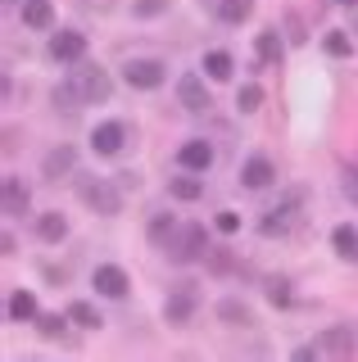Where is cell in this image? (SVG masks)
<instances>
[{"label": "cell", "mask_w": 358, "mask_h": 362, "mask_svg": "<svg viewBox=\"0 0 358 362\" xmlns=\"http://www.w3.org/2000/svg\"><path fill=\"white\" fill-rule=\"evenodd\" d=\"M259 105H263V90L254 86V82H250V86H241V95H236V109H241V113H254Z\"/></svg>", "instance_id": "29"}, {"label": "cell", "mask_w": 358, "mask_h": 362, "mask_svg": "<svg viewBox=\"0 0 358 362\" xmlns=\"http://www.w3.org/2000/svg\"><path fill=\"white\" fill-rule=\"evenodd\" d=\"M50 54H54V59H64V64H77L86 54V37L77 28H59L50 37Z\"/></svg>", "instance_id": "6"}, {"label": "cell", "mask_w": 358, "mask_h": 362, "mask_svg": "<svg viewBox=\"0 0 358 362\" xmlns=\"http://www.w3.org/2000/svg\"><path fill=\"white\" fill-rule=\"evenodd\" d=\"M177 163H182L186 173H204V168L214 163V145L209 141H186L182 150H177Z\"/></svg>", "instance_id": "12"}, {"label": "cell", "mask_w": 358, "mask_h": 362, "mask_svg": "<svg viewBox=\"0 0 358 362\" xmlns=\"http://www.w3.org/2000/svg\"><path fill=\"white\" fill-rule=\"evenodd\" d=\"M69 317H73L77 326H86V331H100V313L91 308V303H73V308H69Z\"/></svg>", "instance_id": "25"}, {"label": "cell", "mask_w": 358, "mask_h": 362, "mask_svg": "<svg viewBox=\"0 0 358 362\" xmlns=\"http://www.w3.org/2000/svg\"><path fill=\"white\" fill-rule=\"evenodd\" d=\"M37 331L46 339H59L64 335V317L59 313H37Z\"/></svg>", "instance_id": "26"}, {"label": "cell", "mask_w": 358, "mask_h": 362, "mask_svg": "<svg viewBox=\"0 0 358 362\" xmlns=\"http://www.w3.org/2000/svg\"><path fill=\"white\" fill-rule=\"evenodd\" d=\"M204 73L218 77V82H227V77H231V54L227 50H209L204 54Z\"/></svg>", "instance_id": "22"}, {"label": "cell", "mask_w": 358, "mask_h": 362, "mask_svg": "<svg viewBox=\"0 0 358 362\" xmlns=\"http://www.w3.org/2000/svg\"><path fill=\"white\" fill-rule=\"evenodd\" d=\"M295 209H299V195H290L282 209H267L263 222H259V231H263V235H286V231H290V218H295Z\"/></svg>", "instance_id": "11"}, {"label": "cell", "mask_w": 358, "mask_h": 362, "mask_svg": "<svg viewBox=\"0 0 358 362\" xmlns=\"http://www.w3.org/2000/svg\"><path fill=\"white\" fill-rule=\"evenodd\" d=\"M69 86H73V95L82 100V105H100V100H109V77H105L100 64H82V59H77Z\"/></svg>", "instance_id": "1"}, {"label": "cell", "mask_w": 358, "mask_h": 362, "mask_svg": "<svg viewBox=\"0 0 358 362\" xmlns=\"http://www.w3.org/2000/svg\"><path fill=\"white\" fill-rule=\"evenodd\" d=\"M64 235H69V222H64L59 213H41V218H37V240H46V245H59Z\"/></svg>", "instance_id": "15"}, {"label": "cell", "mask_w": 358, "mask_h": 362, "mask_svg": "<svg viewBox=\"0 0 358 362\" xmlns=\"http://www.w3.org/2000/svg\"><path fill=\"white\" fill-rule=\"evenodd\" d=\"M168 249V258L173 263H195V258H204V249H209V235H204V226H195V222H182L173 231V240L163 245Z\"/></svg>", "instance_id": "2"}, {"label": "cell", "mask_w": 358, "mask_h": 362, "mask_svg": "<svg viewBox=\"0 0 358 362\" xmlns=\"http://www.w3.org/2000/svg\"><path fill=\"white\" fill-rule=\"evenodd\" d=\"M322 349H331V354H354V335L345 331V326H331L327 339H322Z\"/></svg>", "instance_id": "23"}, {"label": "cell", "mask_w": 358, "mask_h": 362, "mask_svg": "<svg viewBox=\"0 0 358 362\" xmlns=\"http://www.w3.org/2000/svg\"><path fill=\"white\" fill-rule=\"evenodd\" d=\"M331 245H335V254H340L345 263H358V231H354V226H335Z\"/></svg>", "instance_id": "16"}, {"label": "cell", "mask_w": 358, "mask_h": 362, "mask_svg": "<svg viewBox=\"0 0 358 362\" xmlns=\"http://www.w3.org/2000/svg\"><path fill=\"white\" fill-rule=\"evenodd\" d=\"M195 303H200V294H195V286H177L173 294H168V303H163V317L168 322H191V313H195Z\"/></svg>", "instance_id": "7"}, {"label": "cell", "mask_w": 358, "mask_h": 362, "mask_svg": "<svg viewBox=\"0 0 358 362\" xmlns=\"http://www.w3.org/2000/svg\"><path fill=\"white\" fill-rule=\"evenodd\" d=\"M335 5H358V0H335Z\"/></svg>", "instance_id": "34"}, {"label": "cell", "mask_w": 358, "mask_h": 362, "mask_svg": "<svg viewBox=\"0 0 358 362\" xmlns=\"http://www.w3.org/2000/svg\"><path fill=\"white\" fill-rule=\"evenodd\" d=\"M241 186H245V190H267V186H277V168L267 163L263 154H254L250 163L241 168Z\"/></svg>", "instance_id": "8"}, {"label": "cell", "mask_w": 358, "mask_h": 362, "mask_svg": "<svg viewBox=\"0 0 358 362\" xmlns=\"http://www.w3.org/2000/svg\"><path fill=\"white\" fill-rule=\"evenodd\" d=\"M122 77H127L137 90H154L168 77V68L159 59H127V64H122Z\"/></svg>", "instance_id": "4"}, {"label": "cell", "mask_w": 358, "mask_h": 362, "mask_svg": "<svg viewBox=\"0 0 358 362\" xmlns=\"http://www.w3.org/2000/svg\"><path fill=\"white\" fill-rule=\"evenodd\" d=\"M250 9H254V0H218L214 14H218V23H245Z\"/></svg>", "instance_id": "18"}, {"label": "cell", "mask_w": 358, "mask_h": 362, "mask_svg": "<svg viewBox=\"0 0 358 362\" xmlns=\"http://www.w3.org/2000/svg\"><path fill=\"white\" fill-rule=\"evenodd\" d=\"M340 190H345L350 204H358V168H345V173H340Z\"/></svg>", "instance_id": "31"}, {"label": "cell", "mask_w": 358, "mask_h": 362, "mask_svg": "<svg viewBox=\"0 0 358 362\" xmlns=\"http://www.w3.org/2000/svg\"><path fill=\"white\" fill-rule=\"evenodd\" d=\"M177 226H182V222H177L173 213H154V218H150V240H154V245H168Z\"/></svg>", "instance_id": "20"}, {"label": "cell", "mask_w": 358, "mask_h": 362, "mask_svg": "<svg viewBox=\"0 0 358 362\" xmlns=\"http://www.w3.org/2000/svg\"><path fill=\"white\" fill-rule=\"evenodd\" d=\"M9 317L14 322H37V299L28 290H9Z\"/></svg>", "instance_id": "17"}, {"label": "cell", "mask_w": 358, "mask_h": 362, "mask_svg": "<svg viewBox=\"0 0 358 362\" xmlns=\"http://www.w3.org/2000/svg\"><path fill=\"white\" fill-rule=\"evenodd\" d=\"M163 5H168V0H137V14L141 18H154V14H163Z\"/></svg>", "instance_id": "32"}, {"label": "cell", "mask_w": 358, "mask_h": 362, "mask_svg": "<svg viewBox=\"0 0 358 362\" xmlns=\"http://www.w3.org/2000/svg\"><path fill=\"white\" fill-rule=\"evenodd\" d=\"M77 195H82V204H86V209H96V213H109V218H114V213L122 209L118 190L109 186V181H82V190H77Z\"/></svg>", "instance_id": "5"}, {"label": "cell", "mask_w": 358, "mask_h": 362, "mask_svg": "<svg viewBox=\"0 0 358 362\" xmlns=\"http://www.w3.org/2000/svg\"><path fill=\"white\" fill-rule=\"evenodd\" d=\"M214 222H218V231H227V235H231V231H241V218H236V213H218Z\"/></svg>", "instance_id": "33"}, {"label": "cell", "mask_w": 358, "mask_h": 362, "mask_svg": "<svg viewBox=\"0 0 358 362\" xmlns=\"http://www.w3.org/2000/svg\"><path fill=\"white\" fill-rule=\"evenodd\" d=\"M168 190H173L177 199H186V204L204 195V190H200V181H195V177H173V181H168Z\"/></svg>", "instance_id": "24"}, {"label": "cell", "mask_w": 358, "mask_h": 362, "mask_svg": "<svg viewBox=\"0 0 358 362\" xmlns=\"http://www.w3.org/2000/svg\"><path fill=\"white\" fill-rule=\"evenodd\" d=\"M177 100H182L191 113H204L209 109V90H204L200 77H182V82H177Z\"/></svg>", "instance_id": "13"}, {"label": "cell", "mask_w": 358, "mask_h": 362, "mask_svg": "<svg viewBox=\"0 0 358 362\" xmlns=\"http://www.w3.org/2000/svg\"><path fill=\"white\" fill-rule=\"evenodd\" d=\"M218 313H222V317H227V322H241V326H250V322H254V317H250V308H245V303H231V299H227V303H222V308H218Z\"/></svg>", "instance_id": "30"}, {"label": "cell", "mask_w": 358, "mask_h": 362, "mask_svg": "<svg viewBox=\"0 0 358 362\" xmlns=\"http://www.w3.org/2000/svg\"><path fill=\"white\" fill-rule=\"evenodd\" d=\"M91 290L105 294V299H127L132 281H127V272H122L118 263H100V267L91 272Z\"/></svg>", "instance_id": "3"}, {"label": "cell", "mask_w": 358, "mask_h": 362, "mask_svg": "<svg viewBox=\"0 0 358 362\" xmlns=\"http://www.w3.org/2000/svg\"><path fill=\"white\" fill-rule=\"evenodd\" d=\"M259 59L263 64H282V37H277V28L259 32Z\"/></svg>", "instance_id": "21"}, {"label": "cell", "mask_w": 358, "mask_h": 362, "mask_svg": "<svg viewBox=\"0 0 358 362\" xmlns=\"http://www.w3.org/2000/svg\"><path fill=\"white\" fill-rule=\"evenodd\" d=\"M0 199H5V218H23V213L32 209V195H28V186L18 177L0 181Z\"/></svg>", "instance_id": "10"}, {"label": "cell", "mask_w": 358, "mask_h": 362, "mask_svg": "<svg viewBox=\"0 0 358 362\" xmlns=\"http://www.w3.org/2000/svg\"><path fill=\"white\" fill-rule=\"evenodd\" d=\"M18 14H23V28H37V32H46L50 23H54L50 0H23V5H18Z\"/></svg>", "instance_id": "14"}, {"label": "cell", "mask_w": 358, "mask_h": 362, "mask_svg": "<svg viewBox=\"0 0 358 362\" xmlns=\"http://www.w3.org/2000/svg\"><path fill=\"white\" fill-rule=\"evenodd\" d=\"M322 45H327V54H335V59H345V54H354V41L345 37V32H327V41H322Z\"/></svg>", "instance_id": "28"}, {"label": "cell", "mask_w": 358, "mask_h": 362, "mask_svg": "<svg viewBox=\"0 0 358 362\" xmlns=\"http://www.w3.org/2000/svg\"><path fill=\"white\" fill-rule=\"evenodd\" d=\"M41 173H46V177H64V173H73V150H69V145L50 150V154H46V163H41Z\"/></svg>", "instance_id": "19"}, {"label": "cell", "mask_w": 358, "mask_h": 362, "mask_svg": "<svg viewBox=\"0 0 358 362\" xmlns=\"http://www.w3.org/2000/svg\"><path fill=\"white\" fill-rule=\"evenodd\" d=\"M267 303H277V308H290V281H282V276L267 281Z\"/></svg>", "instance_id": "27"}, {"label": "cell", "mask_w": 358, "mask_h": 362, "mask_svg": "<svg viewBox=\"0 0 358 362\" xmlns=\"http://www.w3.org/2000/svg\"><path fill=\"white\" fill-rule=\"evenodd\" d=\"M122 141H127V127H122V122H100L91 132V150L105 154V158H114L122 150Z\"/></svg>", "instance_id": "9"}]
</instances>
